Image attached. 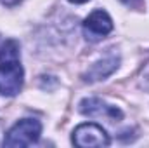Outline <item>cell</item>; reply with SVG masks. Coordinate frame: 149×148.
I'll list each match as a JSON object with an SVG mask.
<instances>
[{
  "instance_id": "obj_1",
  "label": "cell",
  "mask_w": 149,
  "mask_h": 148,
  "mask_svg": "<svg viewBox=\"0 0 149 148\" xmlns=\"http://www.w3.org/2000/svg\"><path fill=\"white\" fill-rule=\"evenodd\" d=\"M23 66L19 58V42L9 38L0 47V94L16 96L23 87Z\"/></svg>"
},
{
  "instance_id": "obj_2",
  "label": "cell",
  "mask_w": 149,
  "mask_h": 148,
  "mask_svg": "<svg viewBox=\"0 0 149 148\" xmlns=\"http://www.w3.org/2000/svg\"><path fill=\"white\" fill-rule=\"evenodd\" d=\"M40 132H42V124L37 118H21L9 129L7 136L3 138V147H30L38 141Z\"/></svg>"
},
{
  "instance_id": "obj_3",
  "label": "cell",
  "mask_w": 149,
  "mask_h": 148,
  "mask_svg": "<svg viewBox=\"0 0 149 148\" xmlns=\"http://www.w3.org/2000/svg\"><path fill=\"white\" fill-rule=\"evenodd\" d=\"M73 145L80 148L108 147L109 145V136L101 125L87 122V124H80L73 131Z\"/></svg>"
},
{
  "instance_id": "obj_4",
  "label": "cell",
  "mask_w": 149,
  "mask_h": 148,
  "mask_svg": "<svg viewBox=\"0 0 149 148\" xmlns=\"http://www.w3.org/2000/svg\"><path fill=\"white\" fill-rule=\"evenodd\" d=\"M83 32H85V37L92 42L101 40L113 32V19L106 11L97 9L83 21Z\"/></svg>"
},
{
  "instance_id": "obj_5",
  "label": "cell",
  "mask_w": 149,
  "mask_h": 148,
  "mask_svg": "<svg viewBox=\"0 0 149 148\" xmlns=\"http://www.w3.org/2000/svg\"><path fill=\"white\" fill-rule=\"evenodd\" d=\"M80 111L92 118H108V120H120L123 118V113L120 108L108 105L106 101L99 98H85L80 101Z\"/></svg>"
},
{
  "instance_id": "obj_6",
  "label": "cell",
  "mask_w": 149,
  "mask_h": 148,
  "mask_svg": "<svg viewBox=\"0 0 149 148\" xmlns=\"http://www.w3.org/2000/svg\"><path fill=\"white\" fill-rule=\"evenodd\" d=\"M120 65V58L118 56H106L104 59H99L97 63H94L88 72L83 75V80L85 82H97V80H104L106 77L118 68Z\"/></svg>"
},
{
  "instance_id": "obj_7",
  "label": "cell",
  "mask_w": 149,
  "mask_h": 148,
  "mask_svg": "<svg viewBox=\"0 0 149 148\" xmlns=\"http://www.w3.org/2000/svg\"><path fill=\"white\" fill-rule=\"evenodd\" d=\"M121 2L127 4V5H130V7H139L142 4V0H121Z\"/></svg>"
},
{
  "instance_id": "obj_8",
  "label": "cell",
  "mask_w": 149,
  "mask_h": 148,
  "mask_svg": "<svg viewBox=\"0 0 149 148\" xmlns=\"http://www.w3.org/2000/svg\"><path fill=\"white\" fill-rule=\"evenodd\" d=\"M2 2H3L5 5H9V7H10V5H16V4H17L19 0H2Z\"/></svg>"
},
{
  "instance_id": "obj_9",
  "label": "cell",
  "mask_w": 149,
  "mask_h": 148,
  "mask_svg": "<svg viewBox=\"0 0 149 148\" xmlns=\"http://www.w3.org/2000/svg\"><path fill=\"white\" fill-rule=\"evenodd\" d=\"M70 2H73V4H85V2H88V0H70Z\"/></svg>"
}]
</instances>
